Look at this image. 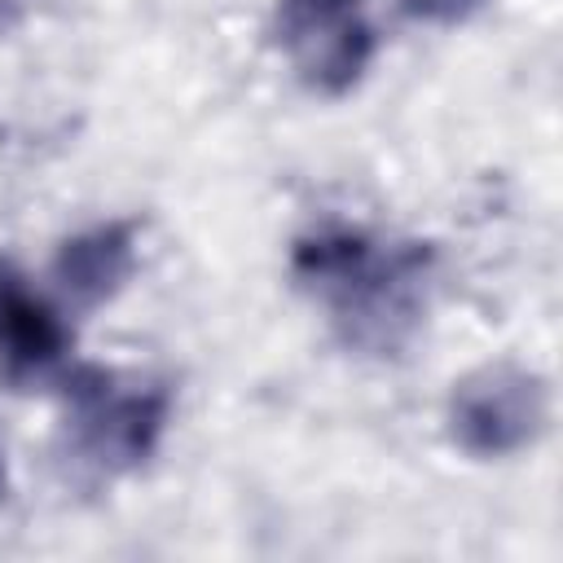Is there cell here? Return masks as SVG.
<instances>
[{"instance_id":"cell-7","label":"cell","mask_w":563,"mask_h":563,"mask_svg":"<svg viewBox=\"0 0 563 563\" xmlns=\"http://www.w3.org/2000/svg\"><path fill=\"white\" fill-rule=\"evenodd\" d=\"M9 493H13V475H9V462H4V449H0V506L9 501Z\"/></svg>"},{"instance_id":"cell-6","label":"cell","mask_w":563,"mask_h":563,"mask_svg":"<svg viewBox=\"0 0 563 563\" xmlns=\"http://www.w3.org/2000/svg\"><path fill=\"white\" fill-rule=\"evenodd\" d=\"M475 0H413V9L418 13H427V18H457L462 9H471Z\"/></svg>"},{"instance_id":"cell-2","label":"cell","mask_w":563,"mask_h":563,"mask_svg":"<svg viewBox=\"0 0 563 563\" xmlns=\"http://www.w3.org/2000/svg\"><path fill=\"white\" fill-rule=\"evenodd\" d=\"M62 387V457L88 479H123L141 471L167 427L172 391L154 378H128L106 365H66Z\"/></svg>"},{"instance_id":"cell-1","label":"cell","mask_w":563,"mask_h":563,"mask_svg":"<svg viewBox=\"0 0 563 563\" xmlns=\"http://www.w3.org/2000/svg\"><path fill=\"white\" fill-rule=\"evenodd\" d=\"M295 286L356 352H400L431 299L435 255L422 242L378 238L361 224H317L290 246Z\"/></svg>"},{"instance_id":"cell-4","label":"cell","mask_w":563,"mask_h":563,"mask_svg":"<svg viewBox=\"0 0 563 563\" xmlns=\"http://www.w3.org/2000/svg\"><path fill=\"white\" fill-rule=\"evenodd\" d=\"M75 330L66 303L35 290L31 277L0 255V378L9 387L57 383L70 365Z\"/></svg>"},{"instance_id":"cell-3","label":"cell","mask_w":563,"mask_h":563,"mask_svg":"<svg viewBox=\"0 0 563 563\" xmlns=\"http://www.w3.org/2000/svg\"><path fill=\"white\" fill-rule=\"evenodd\" d=\"M444 431L475 462L519 457L550 431V383L519 361H488L449 387Z\"/></svg>"},{"instance_id":"cell-5","label":"cell","mask_w":563,"mask_h":563,"mask_svg":"<svg viewBox=\"0 0 563 563\" xmlns=\"http://www.w3.org/2000/svg\"><path fill=\"white\" fill-rule=\"evenodd\" d=\"M136 273V229L132 220H101L70 233L53 255L57 299L66 308L92 312L110 303Z\"/></svg>"}]
</instances>
